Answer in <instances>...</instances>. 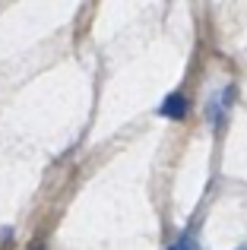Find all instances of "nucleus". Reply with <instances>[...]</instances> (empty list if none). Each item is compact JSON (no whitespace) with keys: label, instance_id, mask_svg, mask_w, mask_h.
<instances>
[{"label":"nucleus","instance_id":"1","mask_svg":"<svg viewBox=\"0 0 247 250\" xmlns=\"http://www.w3.org/2000/svg\"><path fill=\"white\" fill-rule=\"evenodd\" d=\"M162 114L171 117V121H184L187 117V98L181 92H171V95L162 102Z\"/></svg>","mask_w":247,"mask_h":250},{"label":"nucleus","instance_id":"2","mask_svg":"<svg viewBox=\"0 0 247 250\" xmlns=\"http://www.w3.org/2000/svg\"><path fill=\"white\" fill-rule=\"evenodd\" d=\"M231 95H235V89H222V92H219V95H212V102H209V121L212 124H216V127H219V124H222V117H225V111H228V98Z\"/></svg>","mask_w":247,"mask_h":250},{"label":"nucleus","instance_id":"3","mask_svg":"<svg viewBox=\"0 0 247 250\" xmlns=\"http://www.w3.org/2000/svg\"><path fill=\"white\" fill-rule=\"evenodd\" d=\"M168 250H197V241H193L190 234H184V238H178V241H174V244L168 247Z\"/></svg>","mask_w":247,"mask_h":250}]
</instances>
